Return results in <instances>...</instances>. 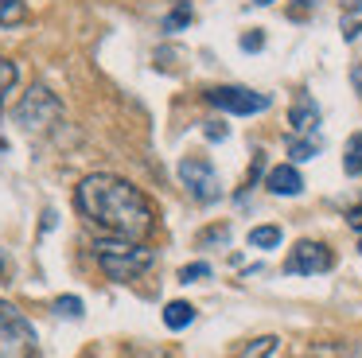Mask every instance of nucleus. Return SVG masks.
Masks as SVG:
<instances>
[{
	"mask_svg": "<svg viewBox=\"0 0 362 358\" xmlns=\"http://www.w3.org/2000/svg\"><path fill=\"white\" fill-rule=\"evenodd\" d=\"M74 207L90 226H98L110 238L141 241L156 226V210L144 199L141 187H133L121 175H110V171H94L82 179L74 191Z\"/></svg>",
	"mask_w": 362,
	"mask_h": 358,
	"instance_id": "f257e3e1",
	"label": "nucleus"
},
{
	"mask_svg": "<svg viewBox=\"0 0 362 358\" xmlns=\"http://www.w3.org/2000/svg\"><path fill=\"white\" fill-rule=\"evenodd\" d=\"M94 261L113 284H125V280H136L141 272H148L156 265V253L141 241L113 238V241H94Z\"/></svg>",
	"mask_w": 362,
	"mask_h": 358,
	"instance_id": "f03ea898",
	"label": "nucleus"
},
{
	"mask_svg": "<svg viewBox=\"0 0 362 358\" xmlns=\"http://www.w3.org/2000/svg\"><path fill=\"white\" fill-rule=\"evenodd\" d=\"M12 121L24 132H47L63 121V101H59L47 86H32V90L24 93V101L12 109Z\"/></svg>",
	"mask_w": 362,
	"mask_h": 358,
	"instance_id": "7ed1b4c3",
	"label": "nucleus"
},
{
	"mask_svg": "<svg viewBox=\"0 0 362 358\" xmlns=\"http://www.w3.org/2000/svg\"><path fill=\"white\" fill-rule=\"evenodd\" d=\"M0 358H35V327L12 300H0Z\"/></svg>",
	"mask_w": 362,
	"mask_h": 358,
	"instance_id": "20e7f679",
	"label": "nucleus"
},
{
	"mask_svg": "<svg viewBox=\"0 0 362 358\" xmlns=\"http://www.w3.org/2000/svg\"><path fill=\"white\" fill-rule=\"evenodd\" d=\"M180 183L195 202H214L222 195V179L206 156H183L180 160Z\"/></svg>",
	"mask_w": 362,
	"mask_h": 358,
	"instance_id": "39448f33",
	"label": "nucleus"
},
{
	"mask_svg": "<svg viewBox=\"0 0 362 358\" xmlns=\"http://www.w3.org/2000/svg\"><path fill=\"white\" fill-rule=\"evenodd\" d=\"M206 101L222 113H234V117H253V113H265L273 105L269 93H257V90H245V86H214L206 90Z\"/></svg>",
	"mask_w": 362,
	"mask_h": 358,
	"instance_id": "423d86ee",
	"label": "nucleus"
},
{
	"mask_svg": "<svg viewBox=\"0 0 362 358\" xmlns=\"http://www.w3.org/2000/svg\"><path fill=\"white\" fill-rule=\"evenodd\" d=\"M331 265H335V257H331V249L323 241H296V249L284 261V272H292V277H315V272H327Z\"/></svg>",
	"mask_w": 362,
	"mask_h": 358,
	"instance_id": "0eeeda50",
	"label": "nucleus"
},
{
	"mask_svg": "<svg viewBox=\"0 0 362 358\" xmlns=\"http://www.w3.org/2000/svg\"><path fill=\"white\" fill-rule=\"evenodd\" d=\"M288 125H292L296 137H312L315 125H320V105H315L308 93H300V98L292 101V109H288Z\"/></svg>",
	"mask_w": 362,
	"mask_h": 358,
	"instance_id": "6e6552de",
	"label": "nucleus"
},
{
	"mask_svg": "<svg viewBox=\"0 0 362 358\" xmlns=\"http://www.w3.org/2000/svg\"><path fill=\"white\" fill-rule=\"evenodd\" d=\"M265 187H269L273 195H281V199H292V195L304 191V175H300L292 163H276V168L265 175Z\"/></svg>",
	"mask_w": 362,
	"mask_h": 358,
	"instance_id": "1a4fd4ad",
	"label": "nucleus"
},
{
	"mask_svg": "<svg viewBox=\"0 0 362 358\" xmlns=\"http://www.w3.org/2000/svg\"><path fill=\"white\" fill-rule=\"evenodd\" d=\"M195 323V308H191L187 300H172L164 308V327L168 331H183V327H191Z\"/></svg>",
	"mask_w": 362,
	"mask_h": 358,
	"instance_id": "9d476101",
	"label": "nucleus"
},
{
	"mask_svg": "<svg viewBox=\"0 0 362 358\" xmlns=\"http://www.w3.org/2000/svg\"><path fill=\"white\" fill-rule=\"evenodd\" d=\"M250 246L253 249H276V246H281V226H253V230H250Z\"/></svg>",
	"mask_w": 362,
	"mask_h": 358,
	"instance_id": "9b49d317",
	"label": "nucleus"
},
{
	"mask_svg": "<svg viewBox=\"0 0 362 358\" xmlns=\"http://www.w3.org/2000/svg\"><path fill=\"white\" fill-rule=\"evenodd\" d=\"M343 171L346 175H358L362 171V132H354L351 140H346V156H343Z\"/></svg>",
	"mask_w": 362,
	"mask_h": 358,
	"instance_id": "f8f14e48",
	"label": "nucleus"
},
{
	"mask_svg": "<svg viewBox=\"0 0 362 358\" xmlns=\"http://www.w3.org/2000/svg\"><path fill=\"white\" fill-rule=\"evenodd\" d=\"M24 16H28V4H24V0H0V28L20 23Z\"/></svg>",
	"mask_w": 362,
	"mask_h": 358,
	"instance_id": "ddd939ff",
	"label": "nucleus"
},
{
	"mask_svg": "<svg viewBox=\"0 0 362 358\" xmlns=\"http://www.w3.org/2000/svg\"><path fill=\"white\" fill-rule=\"evenodd\" d=\"M315 152H320V144H315L312 137H292L288 140V156H292V160H312Z\"/></svg>",
	"mask_w": 362,
	"mask_h": 358,
	"instance_id": "4468645a",
	"label": "nucleus"
},
{
	"mask_svg": "<svg viewBox=\"0 0 362 358\" xmlns=\"http://www.w3.org/2000/svg\"><path fill=\"white\" fill-rule=\"evenodd\" d=\"M273 350H276V339H273V335H261V339L250 342V347H245L238 358H269Z\"/></svg>",
	"mask_w": 362,
	"mask_h": 358,
	"instance_id": "2eb2a0df",
	"label": "nucleus"
},
{
	"mask_svg": "<svg viewBox=\"0 0 362 358\" xmlns=\"http://www.w3.org/2000/svg\"><path fill=\"white\" fill-rule=\"evenodd\" d=\"M187 23H191V8H187V4H180L175 12L164 16V31H168V35H175V31L187 28Z\"/></svg>",
	"mask_w": 362,
	"mask_h": 358,
	"instance_id": "dca6fc26",
	"label": "nucleus"
},
{
	"mask_svg": "<svg viewBox=\"0 0 362 358\" xmlns=\"http://www.w3.org/2000/svg\"><path fill=\"white\" fill-rule=\"evenodd\" d=\"M206 277H211V265H206V261H195V265H183V269H180L183 284H195V280H206Z\"/></svg>",
	"mask_w": 362,
	"mask_h": 358,
	"instance_id": "f3484780",
	"label": "nucleus"
},
{
	"mask_svg": "<svg viewBox=\"0 0 362 358\" xmlns=\"http://www.w3.org/2000/svg\"><path fill=\"white\" fill-rule=\"evenodd\" d=\"M55 311H59V316H66V319H82V300H78V296H59Z\"/></svg>",
	"mask_w": 362,
	"mask_h": 358,
	"instance_id": "a211bd4d",
	"label": "nucleus"
},
{
	"mask_svg": "<svg viewBox=\"0 0 362 358\" xmlns=\"http://www.w3.org/2000/svg\"><path fill=\"white\" fill-rule=\"evenodd\" d=\"M16 62H8V59H0V98H4V93L12 90V86H16Z\"/></svg>",
	"mask_w": 362,
	"mask_h": 358,
	"instance_id": "6ab92c4d",
	"label": "nucleus"
},
{
	"mask_svg": "<svg viewBox=\"0 0 362 358\" xmlns=\"http://www.w3.org/2000/svg\"><path fill=\"white\" fill-rule=\"evenodd\" d=\"M261 47H265V35H261V31H245L242 35V51H261Z\"/></svg>",
	"mask_w": 362,
	"mask_h": 358,
	"instance_id": "aec40b11",
	"label": "nucleus"
},
{
	"mask_svg": "<svg viewBox=\"0 0 362 358\" xmlns=\"http://www.w3.org/2000/svg\"><path fill=\"white\" fill-rule=\"evenodd\" d=\"M203 132H206V140H226V125L222 121H206Z\"/></svg>",
	"mask_w": 362,
	"mask_h": 358,
	"instance_id": "412c9836",
	"label": "nucleus"
},
{
	"mask_svg": "<svg viewBox=\"0 0 362 358\" xmlns=\"http://www.w3.org/2000/svg\"><path fill=\"white\" fill-rule=\"evenodd\" d=\"M346 226H351V230H362V207L346 210Z\"/></svg>",
	"mask_w": 362,
	"mask_h": 358,
	"instance_id": "4be33fe9",
	"label": "nucleus"
},
{
	"mask_svg": "<svg viewBox=\"0 0 362 358\" xmlns=\"http://www.w3.org/2000/svg\"><path fill=\"white\" fill-rule=\"evenodd\" d=\"M351 82H354V90L362 93V62H354V67H351Z\"/></svg>",
	"mask_w": 362,
	"mask_h": 358,
	"instance_id": "5701e85b",
	"label": "nucleus"
},
{
	"mask_svg": "<svg viewBox=\"0 0 362 358\" xmlns=\"http://www.w3.org/2000/svg\"><path fill=\"white\" fill-rule=\"evenodd\" d=\"M343 35H346V39H354V35H358V23L346 20V23H343Z\"/></svg>",
	"mask_w": 362,
	"mask_h": 358,
	"instance_id": "b1692460",
	"label": "nucleus"
},
{
	"mask_svg": "<svg viewBox=\"0 0 362 358\" xmlns=\"http://www.w3.org/2000/svg\"><path fill=\"white\" fill-rule=\"evenodd\" d=\"M4 269H8V253H4V246H0V280H4Z\"/></svg>",
	"mask_w": 362,
	"mask_h": 358,
	"instance_id": "393cba45",
	"label": "nucleus"
},
{
	"mask_svg": "<svg viewBox=\"0 0 362 358\" xmlns=\"http://www.w3.org/2000/svg\"><path fill=\"white\" fill-rule=\"evenodd\" d=\"M351 8H354V12H358V8H362V0H351Z\"/></svg>",
	"mask_w": 362,
	"mask_h": 358,
	"instance_id": "a878e982",
	"label": "nucleus"
},
{
	"mask_svg": "<svg viewBox=\"0 0 362 358\" xmlns=\"http://www.w3.org/2000/svg\"><path fill=\"white\" fill-rule=\"evenodd\" d=\"M253 4H261V8H265V4H273V0H253Z\"/></svg>",
	"mask_w": 362,
	"mask_h": 358,
	"instance_id": "bb28decb",
	"label": "nucleus"
},
{
	"mask_svg": "<svg viewBox=\"0 0 362 358\" xmlns=\"http://www.w3.org/2000/svg\"><path fill=\"white\" fill-rule=\"evenodd\" d=\"M358 253H362V241H358Z\"/></svg>",
	"mask_w": 362,
	"mask_h": 358,
	"instance_id": "cd10ccee",
	"label": "nucleus"
}]
</instances>
